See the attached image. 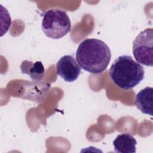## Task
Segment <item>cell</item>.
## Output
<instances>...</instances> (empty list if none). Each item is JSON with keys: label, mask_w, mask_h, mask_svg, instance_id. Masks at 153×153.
<instances>
[{"label": "cell", "mask_w": 153, "mask_h": 153, "mask_svg": "<svg viewBox=\"0 0 153 153\" xmlns=\"http://www.w3.org/2000/svg\"><path fill=\"white\" fill-rule=\"evenodd\" d=\"M111 57V50L107 44L95 38H88L82 41L76 52V61L80 68L94 74L105 71Z\"/></svg>", "instance_id": "obj_1"}, {"label": "cell", "mask_w": 153, "mask_h": 153, "mask_svg": "<svg viewBox=\"0 0 153 153\" xmlns=\"http://www.w3.org/2000/svg\"><path fill=\"white\" fill-rule=\"evenodd\" d=\"M112 82L119 88L129 90L139 84L145 76L142 66L127 55L117 57L109 70Z\"/></svg>", "instance_id": "obj_2"}, {"label": "cell", "mask_w": 153, "mask_h": 153, "mask_svg": "<svg viewBox=\"0 0 153 153\" xmlns=\"http://www.w3.org/2000/svg\"><path fill=\"white\" fill-rule=\"evenodd\" d=\"M41 28L47 36L57 39L63 37L71 31V23L65 11L53 8L44 14Z\"/></svg>", "instance_id": "obj_3"}, {"label": "cell", "mask_w": 153, "mask_h": 153, "mask_svg": "<svg viewBox=\"0 0 153 153\" xmlns=\"http://www.w3.org/2000/svg\"><path fill=\"white\" fill-rule=\"evenodd\" d=\"M133 54L139 63L153 65V29L147 28L140 32L133 42Z\"/></svg>", "instance_id": "obj_4"}, {"label": "cell", "mask_w": 153, "mask_h": 153, "mask_svg": "<svg viewBox=\"0 0 153 153\" xmlns=\"http://www.w3.org/2000/svg\"><path fill=\"white\" fill-rule=\"evenodd\" d=\"M56 72L65 81L71 82L78 79L81 68L73 56L65 55L56 63Z\"/></svg>", "instance_id": "obj_5"}, {"label": "cell", "mask_w": 153, "mask_h": 153, "mask_svg": "<svg viewBox=\"0 0 153 153\" xmlns=\"http://www.w3.org/2000/svg\"><path fill=\"white\" fill-rule=\"evenodd\" d=\"M134 103L142 113L152 116L153 88L147 87L141 90L136 96Z\"/></svg>", "instance_id": "obj_6"}, {"label": "cell", "mask_w": 153, "mask_h": 153, "mask_svg": "<svg viewBox=\"0 0 153 153\" xmlns=\"http://www.w3.org/2000/svg\"><path fill=\"white\" fill-rule=\"evenodd\" d=\"M137 141L129 133L118 134L113 141L114 151L120 153H134Z\"/></svg>", "instance_id": "obj_7"}, {"label": "cell", "mask_w": 153, "mask_h": 153, "mask_svg": "<svg viewBox=\"0 0 153 153\" xmlns=\"http://www.w3.org/2000/svg\"><path fill=\"white\" fill-rule=\"evenodd\" d=\"M20 70L23 74H27L32 81L41 80L45 74L44 65L40 61L33 63L29 60H25L20 65Z\"/></svg>", "instance_id": "obj_8"}]
</instances>
